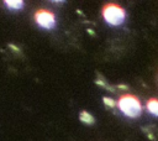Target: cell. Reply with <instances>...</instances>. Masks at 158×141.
<instances>
[{
    "mask_svg": "<svg viewBox=\"0 0 158 141\" xmlns=\"http://www.w3.org/2000/svg\"><path fill=\"white\" fill-rule=\"evenodd\" d=\"M147 110H148L152 115L158 116V99L151 98V99L147 101Z\"/></svg>",
    "mask_w": 158,
    "mask_h": 141,
    "instance_id": "4",
    "label": "cell"
},
{
    "mask_svg": "<svg viewBox=\"0 0 158 141\" xmlns=\"http://www.w3.org/2000/svg\"><path fill=\"white\" fill-rule=\"evenodd\" d=\"M102 16L109 25L118 26L125 21L126 12L121 6L116 4H107L102 7Z\"/></svg>",
    "mask_w": 158,
    "mask_h": 141,
    "instance_id": "2",
    "label": "cell"
},
{
    "mask_svg": "<svg viewBox=\"0 0 158 141\" xmlns=\"http://www.w3.org/2000/svg\"><path fill=\"white\" fill-rule=\"evenodd\" d=\"M5 2H6V5H9L11 9H21L22 5H23L22 1H10V0H7V1H5Z\"/></svg>",
    "mask_w": 158,
    "mask_h": 141,
    "instance_id": "5",
    "label": "cell"
},
{
    "mask_svg": "<svg viewBox=\"0 0 158 141\" xmlns=\"http://www.w3.org/2000/svg\"><path fill=\"white\" fill-rule=\"evenodd\" d=\"M35 20L41 27H44V28H53L56 25V19L53 12L46 9L37 10L35 14Z\"/></svg>",
    "mask_w": 158,
    "mask_h": 141,
    "instance_id": "3",
    "label": "cell"
},
{
    "mask_svg": "<svg viewBox=\"0 0 158 141\" xmlns=\"http://www.w3.org/2000/svg\"><path fill=\"white\" fill-rule=\"evenodd\" d=\"M117 108L128 118H137L142 114V105L139 99L132 94H122L117 99Z\"/></svg>",
    "mask_w": 158,
    "mask_h": 141,
    "instance_id": "1",
    "label": "cell"
}]
</instances>
